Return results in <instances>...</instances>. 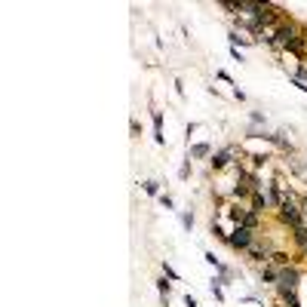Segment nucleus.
I'll use <instances>...</instances> for the list:
<instances>
[{"label": "nucleus", "mask_w": 307, "mask_h": 307, "mask_svg": "<svg viewBox=\"0 0 307 307\" xmlns=\"http://www.w3.org/2000/svg\"><path fill=\"white\" fill-rule=\"evenodd\" d=\"M274 43H277V46H286V49H292V53H304V37L298 34L295 25H280L277 34H274Z\"/></svg>", "instance_id": "nucleus-1"}, {"label": "nucleus", "mask_w": 307, "mask_h": 307, "mask_svg": "<svg viewBox=\"0 0 307 307\" xmlns=\"http://www.w3.org/2000/svg\"><path fill=\"white\" fill-rule=\"evenodd\" d=\"M277 200H280V218L289 221L292 227H298V224H301V209H298V203H295L292 197H286L280 187H277Z\"/></svg>", "instance_id": "nucleus-2"}, {"label": "nucleus", "mask_w": 307, "mask_h": 307, "mask_svg": "<svg viewBox=\"0 0 307 307\" xmlns=\"http://www.w3.org/2000/svg\"><path fill=\"white\" fill-rule=\"evenodd\" d=\"M277 289H280L283 298L295 295V289H298V271H295V267H283V271H280V277H277Z\"/></svg>", "instance_id": "nucleus-3"}, {"label": "nucleus", "mask_w": 307, "mask_h": 307, "mask_svg": "<svg viewBox=\"0 0 307 307\" xmlns=\"http://www.w3.org/2000/svg\"><path fill=\"white\" fill-rule=\"evenodd\" d=\"M252 234H255L252 227L237 224V230H234V234H230L227 240H230V246H234V249H249V246H252Z\"/></svg>", "instance_id": "nucleus-4"}, {"label": "nucleus", "mask_w": 307, "mask_h": 307, "mask_svg": "<svg viewBox=\"0 0 307 307\" xmlns=\"http://www.w3.org/2000/svg\"><path fill=\"white\" fill-rule=\"evenodd\" d=\"M154 138H157V144H163V114L154 111Z\"/></svg>", "instance_id": "nucleus-5"}, {"label": "nucleus", "mask_w": 307, "mask_h": 307, "mask_svg": "<svg viewBox=\"0 0 307 307\" xmlns=\"http://www.w3.org/2000/svg\"><path fill=\"white\" fill-rule=\"evenodd\" d=\"M246 252H249V255H252L255 261H267V258H271V252H267V246H255V243H252V246H249Z\"/></svg>", "instance_id": "nucleus-6"}, {"label": "nucleus", "mask_w": 307, "mask_h": 307, "mask_svg": "<svg viewBox=\"0 0 307 307\" xmlns=\"http://www.w3.org/2000/svg\"><path fill=\"white\" fill-rule=\"evenodd\" d=\"M230 163V150H221V154H215V157H212V166L215 169H224Z\"/></svg>", "instance_id": "nucleus-7"}, {"label": "nucleus", "mask_w": 307, "mask_h": 307, "mask_svg": "<svg viewBox=\"0 0 307 307\" xmlns=\"http://www.w3.org/2000/svg\"><path fill=\"white\" fill-rule=\"evenodd\" d=\"M295 243H298L301 249L307 246V227H304V224H298V227H295Z\"/></svg>", "instance_id": "nucleus-8"}, {"label": "nucleus", "mask_w": 307, "mask_h": 307, "mask_svg": "<svg viewBox=\"0 0 307 307\" xmlns=\"http://www.w3.org/2000/svg\"><path fill=\"white\" fill-rule=\"evenodd\" d=\"M267 206V197H261V190H255V212H264Z\"/></svg>", "instance_id": "nucleus-9"}, {"label": "nucleus", "mask_w": 307, "mask_h": 307, "mask_svg": "<svg viewBox=\"0 0 307 307\" xmlns=\"http://www.w3.org/2000/svg\"><path fill=\"white\" fill-rule=\"evenodd\" d=\"M144 190H147V194H157L160 184H157V181H144Z\"/></svg>", "instance_id": "nucleus-10"}, {"label": "nucleus", "mask_w": 307, "mask_h": 307, "mask_svg": "<svg viewBox=\"0 0 307 307\" xmlns=\"http://www.w3.org/2000/svg\"><path fill=\"white\" fill-rule=\"evenodd\" d=\"M206 154H209V147H206V144H200V147H194V157H206Z\"/></svg>", "instance_id": "nucleus-11"}, {"label": "nucleus", "mask_w": 307, "mask_h": 307, "mask_svg": "<svg viewBox=\"0 0 307 307\" xmlns=\"http://www.w3.org/2000/svg\"><path fill=\"white\" fill-rule=\"evenodd\" d=\"M163 274H166V277H169V280H178V274H175V271H172V267H169V264H163Z\"/></svg>", "instance_id": "nucleus-12"}, {"label": "nucleus", "mask_w": 307, "mask_h": 307, "mask_svg": "<svg viewBox=\"0 0 307 307\" xmlns=\"http://www.w3.org/2000/svg\"><path fill=\"white\" fill-rule=\"evenodd\" d=\"M286 304H289V307H301V304H298V298H295V295H289V298H286Z\"/></svg>", "instance_id": "nucleus-13"}, {"label": "nucleus", "mask_w": 307, "mask_h": 307, "mask_svg": "<svg viewBox=\"0 0 307 307\" xmlns=\"http://www.w3.org/2000/svg\"><path fill=\"white\" fill-rule=\"evenodd\" d=\"M301 77H304V80H307V65H304V68H301Z\"/></svg>", "instance_id": "nucleus-14"}, {"label": "nucleus", "mask_w": 307, "mask_h": 307, "mask_svg": "<svg viewBox=\"0 0 307 307\" xmlns=\"http://www.w3.org/2000/svg\"><path fill=\"white\" fill-rule=\"evenodd\" d=\"M304 252H307V246H304Z\"/></svg>", "instance_id": "nucleus-15"}]
</instances>
